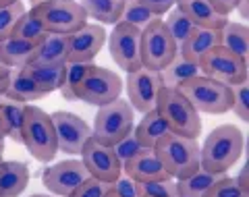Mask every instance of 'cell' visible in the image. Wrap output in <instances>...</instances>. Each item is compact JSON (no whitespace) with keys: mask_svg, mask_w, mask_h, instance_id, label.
I'll return each instance as SVG.
<instances>
[{"mask_svg":"<svg viewBox=\"0 0 249 197\" xmlns=\"http://www.w3.org/2000/svg\"><path fill=\"white\" fill-rule=\"evenodd\" d=\"M243 131L235 125H220L212 129L199 147V166L216 175H227V170L239 162L243 154Z\"/></svg>","mask_w":249,"mask_h":197,"instance_id":"cell-1","label":"cell"},{"mask_svg":"<svg viewBox=\"0 0 249 197\" xmlns=\"http://www.w3.org/2000/svg\"><path fill=\"white\" fill-rule=\"evenodd\" d=\"M154 152L166 175L175 180L189 177L193 170L199 168V143L193 137H183L168 131L154 145Z\"/></svg>","mask_w":249,"mask_h":197,"instance_id":"cell-2","label":"cell"},{"mask_svg":"<svg viewBox=\"0 0 249 197\" xmlns=\"http://www.w3.org/2000/svg\"><path fill=\"white\" fill-rule=\"evenodd\" d=\"M156 112L162 116V121L166 123L170 133H177V135H183V137H193V139L199 137L201 133L199 112L177 88L160 90L158 100H156Z\"/></svg>","mask_w":249,"mask_h":197,"instance_id":"cell-3","label":"cell"},{"mask_svg":"<svg viewBox=\"0 0 249 197\" xmlns=\"http://www.w3.org/2000/svg\"><path fill=\"white\" fill-rule=\"evenodd\" d=\"M23 145L37 162L48 164L58 154L56 133L50 114L34 104L25 106V121H23Z\"/></svg>","mask_w":249,"mask_h":197,"instance_id":"cell-4","label":"cell"},{"mask_svg":"<svg viewBox=\"0 0 249 197\" xmlns=\"http://www.w3.org/2000/svg\"><path fill=\"white\" fill-rule=\"evenodd\" d=\"M183 96L191 102L197 112L204 114H224L231 110L232 91L229 85L216 81L212 77L197 75L177 88Z\"/></svg>","mask_w":249,"mask_h":197,"instance_id":"cell-5","label":"cell"},{"mask_svg":"<svg viewBox=\"0 0 249 197\" xmlns=\"http://www.w3.org/2000/svg\"><path fill=\"white\" fill-rule=\"evenodd\" d=\"M31 13L40 19L48 34L69 36L88 23V15L79 0H46L31 6Z\"/></svg>","mask_w":249,"mask_h":197,"instance_id":"cell-6","label":"cell"},{"mask_svg":"<svg viewBox=\"0 0 249 197\" xmlns=\"http://www.w3.org/2000/svg\"><path fill=\"white\" fill-rule=\"evenodd\" d=\"M133 112L131 104L127 100L116 98L110 104L98 106L96 118H93V129L91 137L98 139L104 145H114L116 141H121L127 133L133 129Z\"/></svg>","mask_w":249,"mask_h":197,"instance_id":"cell-7","label":"cell"},{"mask_svg":"<svg viewBox=\"0 0 249 197\" xmlns=\"http://www.w3.org/2000/svg\"><path fill=\"white\" fill-rule=\"evenodd\" d=\"M178 52V46L170 37L164 21L156 17L142 29V65L154 71H162Z\"/></svg>","mask_w":249,"mask_h":197,"instance_id":"cell-8","label":"cell"},{"mask_svg":"<svg viewBox=\"0 0 249 197\" xmlns=\"http://www.w3.org/2000/svg\"><path fill=\"white\" fill-rule=\"evenodd\" d=\"M106 39H108V50H110V56L116 62V67H121L127 73L143 67L142 65V29L119 21L114 29L106 36Z\"/></svg>","mask_w":249,"mask_h":197,"instance_id":"cell-9","label":"cell"},{"mask_svg":"<svg viewBox=\"0 0 249 197\" xmlns=\"http://www.w3.org/2000/svg\"><path fill=\"white\" fill-rule=\"evenodd\" d=\"M199 71L201 75L212 77L216 81L229 85V88L241 81H247V60L222 48V46H216L199 60Z\"/></svg>","mask_w":249,"mask_h":197,"instance_id":"cell-10","label":"cell"},{"mask_svg":"<svg viewBox=\"0 0 249 197\" xmlns=\"http://www.w3.org/2000/svg\"><path fill=\"white\" fill-rule=\"evenodd\" d=\"M162 85V77L160 71L147 69V67H139L135 71L127 73V81H124V90L129 96V104L135 112H150L156 108V100H158Z\"/></svg>","mask_w":249,"mask_h":197,"instance_id":"cell-11","label":"cell"},{"mask_svg":"<svg viewBox=\"0 0 249 197\" xmlns=\"http://www.w3.org/2000/svg\"><path fill=\"white\" fill-rule=\"evenodd\" d=\"M123 88L124 85L121 77L114 71L104 67H93L88 77L83 79L79 90H77V100H83L93 106H104L114 102L116 98H121Z\"/></svg>","mask_w":249,"mask_h":197,"instance_id":"cell-12","label":"cell"},{"mask_svg":"<svg viewBox=\"0 0 249 197\" xmlns=\"http://www.w3.org/2000/svg\"><path fill=\"white\" fill-rule=\"evenodd\" d=\"M50 118L54 125V133H56L58 152L69 156L81 154L85 141L91 137L89 125L81 116H77L73 112H65V110H56L54 114H50Z\"/></svg>","mask_w":249,"mask_h":197,"instance_id":"cell-13","label":"cell"},{"mask_svg":"<svg viewBox=\"0 0 249 197\" xmlns=\"http://www.w3.org/2000/svg\"><path fill=\"white\" fill-rule=\"evenodd\" d=\"M81 162L85 170L89 172V177L106 180V183H114L123 175V164L114 156L112 147L100 143L93 137L85 141V145L81 149Z\"/></svg>","mask_w":249,"mask_h":197,"instance_id":"cell-14","label":"cell"},{"mask_svg":"<svg viewBox=\"0 0 249 197\" xmlns=\"http://www.w3.org/2000/svg\"><path fill=\"white\" fill-rule=\"evenodd\" d=\"M89 172L85 170L81 160H62L52 166L44 168L42 183L48 189V193L54 197H69L77 187H79Z\"/></svg>","mask_w":249,"mask_h":197,"instance_id":"cell-15","label":"cell"},{"mask_svg":"<svg viewBox=\"0 0 249 197\" xmlns=\"http://www.w3.org/2000/svg\"><path fill=\"white\" fill-rule=\"evenodd\" d=\"M106 29L100 23H85L67 36V62H91L106 44Z\"/></svg>","mask_w":249,"mask_h":197,"instance_id":"cell-16","label":"cell"},{"mask_svg":"<svg viewBox=\"0 0 249 197\" xmlns=\"http://www.w3.org/2000/svg\"><path fill=\"white\" fill-rule=\"evenodd\" d=\"M123 172L135 183H143V180H154V179H168L166 170L162 168L154 149H142L137 156L123 164Z\"/></svg>","mask_w":249,"mask_h":197,"instance_id":"cell-17","label":"cell"},{"mask_svg":"<svg viewBox=\"0 0 249 197\" xmlns=\"http://www.w3.org/2000/svg\"><path fill=\"white\" fill-rule=\"evenodd\" d=\"M177 9L191 19L196 27L208 29H222L229 19L218 13L210 0H177Z\"/></svg>","mask_w":249,"mask_h":197,"instance_id":"cell-18","label":"cell"},{"mask_svg":"<svg viewBox=\"0 0 249 197\" xmlns=\"http://www.w3.org/2000/svg\"><path fill=\"white\" fill-rule=\"evenodd\" d=\"M29 185V168L25 162H0V197H19Z\"/></svg>","mask_w":249,"mask_h":197,"instance_id":"cell-19","label":"cell"},{"mask_svg":"<svg viewBox=\"0 0 249 197\" xmlns=\"http://www.w3.org/2000/svg\"><path fill=\"white\" fill-rule=\"evenodd\" d=\"M216 46H220V29L196 27V31H193L191 37L178 48V52L199 65V60L204 58L210 50H214Z\"/></svg>","mask_w":249,"mask_h":197,"instance_id":"cell-20","label":"cell"},{"mask_svg":"<svg viewBox=\"0 0 249 197\" xmlns=\"http://www.w3.org/2000/svg\"><path fill=\"white\" fill-rule=\"evenodd\" d=\"M23 71L48 96V93L60 90L62 81H65V73H67V62L65 65H37V62H29V65L23 67Z\"/></svg>","mask_w":249,"mask_h":197,"instance_id":"cell-21","label":"cell"},{"mask_svg":"<svg viewBox=\"0 0 249 197\" xmlns=\"http://www.w3.org/2000/svg\"><path fill=\"white\" fill-rule=\"evenodd\" d=\"M197 75H201L199 65L197 62H193V60H189L187 56H183L181 52H177L175 58L160 71L162 85H164V88H178L181 83L189 81V79L197 77Z\"/></svg>","mask_w":249,"mask_h":197,"instance_id":"cell-22","label":"cell"},{"mask_svg":"<svg viewBox=\"0 0 249 197\" xmlns=\"http://www.w3.org/2000/svg\"><path fill=\"white\" fill-rule=\"evenodd\" d=\"M36 46L31 42H23L19 37H6L0 42V60L9 69H23L34 60Z\"/></svg>","mask_w":249,"mask_h":197,"instance_id":"cell-23","label":"cell"},{"mask_svg":"<svg viewBox=\"0 0 249 197\" xmlns=\"http://www.w3.org/2000/svg\"><path fill=\"white\" fill-rule=\"evenodd\" d=\"M37 65H65L67 62V36L46 34V37L36 46L34 60Z\"/></svg>","mask_w":249,"mask_h":197,"instance_id":"cell-24","label":"cell"},{"mask_svg":"<svg viewBox=\"0 0 249 197\" xmlns=\"http://www.w3.org/2000/svg\"><path fill=\"white\" fill-rule=\"evenodd\" d=\"M46 93L37 88L23 69H17V73L11 75V81H9V88L4 91V98L11 100V102H21V104H29V102H36V100H42Z\"/></svg>","mask_w":249,"mask_h":197,"instance_id":"cell-25","label":"cell"},{"mask_svg":"<svg viewBox=\"0 0 249 197\" xmlns=\"http://www.w3.org/2000/svg\"><path fill=\"white\" fill-rule=\"evenodd\" d=\"M133 133L139 139V143H142L145 149H154V145L168 133V127L154 108V110H150V112L143 114V118L137 123V127H133Z\"/></svg>","mask_w":249,"mask_h":197,"instance_id":"cell-26","label":"cell"},{"mask_svg":"<svg viewBox=\"0 0 249 197\" xmlns=\"http://www.w3.org/2000/svg\"><path fill=\"white\" fill-rule=\"evenodd\" d=\"M220 177L222 175H216V172H210L204 166H199L197 170H193L189 177L177 180L178 197H206L210 187H212Z\"/></svg>","mask_w":249,"mask_h":197,"instance_id":"cell-27","label":"cell"},{"mask_svg":"<svg viewBox=\"0 0 249 197\" xmlns=\"http://www.w3.org/2000/svg\"><path fill=\"white\" fill-rule=\"evenodd\" d=\"M88 17L100 25H116L121 21L124 0H79Z\"/></svg>","mask_w":249,"mask_h":197,"instance_id":"cell-28","label":"cell"},{"mask_svg":"<svg viewBox=\"0 0 249 197\" xmlns=\"http://www.w3.org/2000/svg\"><path fill=\"white\" fill-rule=\"evenodd\" d=\"M220 46L247 60V54H249V27L243 25V23L227 21L224 23V27L220 29Z\"/></svg>","mask_w":249,"mask_h":197,"instance_id":"cell-29","label":"cell"},{"mask_svg":"<svg viewBox=\"0 0 249 197\" xmlns=\"http://www.w3.org/2000/svg\"><path fill=\"white\" fill-rule=\"evenodd\" d=\"M96 67L93 62H67V73H65V81L60 85V96L69 100V102H75L77 100V90L79 85L83 83V79L88 77L89 71Z\"/></svg>","mask_w":249,"mask_h":197,"instance_id":"cell-30","label":"cell"},{"mask_svg":"<svg viewBox=\"0 0 249 197\" xmlns=\"http://www.w3.org/2000/svg\"><path fill=\"white\" fill-rule=\"evenodd\" d=\"M162 21H164L170 37L175 39V44L178 46V48H181L187 39L191 37L193 31H196V25L191 23V19L187 17V15H183L177 6H173V9L166 13V19H162Z\"/></svg>","mask_w":249,"mask_h":197,"instance_id":"cell-31","label":"cell"},{"mask_svg":"<svg viewBox=\"0 0 249 197\" xmlns=\"http://www.w3.org/2000/svg\"><path fill=\"white\" fill-rule=\"evenodd\" d=\"M25 106L21 102L4 100L0 102V112H2L6 125H9V137L15 143H23V121H25Z\"/></svg>","mask_w":249,"mask_h":197,"instance_id":"cell-32","label":"cell"},{"mask_svg":"<svg viewBox=\"0 0 249 197\" xmlns=\"http://www.w3.org/2000/svg\"><path fill=\"white\" fill-rule=\"evenodd\" d=\"M46 34H48V31L44 29L40 19L31 11H25V15L19 19V23L13 29V37H19L23 42H31V44H40L46 37Z\"/></svg>","mask_w":249,"mask_h":197,"instance_id":"cell-33","label":"cell"},{"mask_svg":"<svg viewBox=\"0 0 249 197\" xmlns=\"http://www.w3.org/2000/svg\"><path fill=\"white\" fill-rule=\"evenodd\" d=\"M154 19H156V15L150 9H145L139 0H124L123 13H121L123 23H129V25H133L137 29H143L147 23H152Z\"/></svg>","mask_w":249,"mask_h":197,"instance_id":"cell-34","label":"cell"},{"mask_svg":"<svg viewBox=\"0 0 249 197\" xmlns=\"http://www.w3.org/2000/svg\"><path fill=\"white\" fill-rule=\"evenodd\" d=\"M139 197H178L177 180L175 179H154L137 183Z\"/></svg>","mask_w":249,"mask_h":197,"instance_id":"cell-35","label":"cell"},{"mask_svg":"<svg viewBox=\"0 0 249 197\" xmlns=\"http://www.w3.org/2000/svg\"><path fill=\"white\" fill-rule=\"evenodd\" d=\"M23 15H25V4L21 0L6 6H0V42L13 36V29Z\"/></svg>","mask_w":249,"mask_h":197,"instance_id":"cell-36","label":"cell"},{"mask_svg":"<svg viewBox=\"0 0 249 197\" xmlns=\"http://www.w3.org/2000/svg\"><path fill=\"white\" fill-rule=\"evenodd\" d=\"M232 100H231V110L235 112L241 121L249 123V83L241 81L231 88Z\"/></svg>","mask_w":249,"mask_h":197,"instance_id":"cell-37","label":"cell"},{"mask_svg":"<svg viewBox=\"0 0 249 197\" xmlns=\"http://www.w3.org/2000/svg\"><path fill=\"white\" fill-rule=\"evenodd\" d=\"M142 149H145V147L139 143V139L135 137L133 129H131L121 141H116V143L112 145V152H114L116 158H119V162H121V164H124L127 160H131L133 156H137L139 152H142Z\"/></svg>","mask_w":249,"mask_h":197,"instance_id":"cell-38","label":"cell"},{"mask_svg":"<svg viewBox=\"0 0 249 197\" xmlns=\"http://www.w3.org/2000/svg\"><path fill=\"white\" fill-rule=\"evenodd\" d=\"M206 197H249V193L241 191L232 177L222 175L212 187H210V191L206 193Z\"/></svg>","mask_w":249,"mask_h":197,"instance_id":"cell-39","label":"cell"},{"mask_svg":"<svg viewBox=\"0 0 249 197\" xmlns=\"http://www.w3.org/2000/svg\"><path fill=\"white\" fill-rule=\"evenodd\" d=\"M110 185L112 183H106V180L88 177L69 197H104L108 191H110Z\"/></svg>","mask_w":249,"mask_h":197,"instance_id":"cell-40","label":"cell"},{"mask_svg":"<svg viewBox=\"0 0 249 197\" xmlns=\"http://www.w3.org/2000/svg\"><path fill=\"white\" fill-rule=\"evenodd\" d=\"M110 189H112V193H114L116 197H139V193H137V183H135L133 179H129L127 175H121V177L110 185Z\"/></svg>","mask_w":249,"mask_h":197,"instance_id":"cell-41","label":"cell"},{"mask_svg":"<svg viewBox=\"0 0 249 197\" xmlns=\"http://www.w3.org/2000/svg\"><path fill=\"white\" fill-rule=\"evenodd\" d=\"M145 9H150L156 17H162V15H166L173 6L177 4V0H139Z\"/></svg>","mask_w":249,"mask_h":197,"instance_id":"cell-42","label":"cell"},{"mask_svg":"<svg viewBox=\"0 0 249 197\" xmlns=\"http://www.w3.org/2000/svg\"><path fill=\"white\" fill-rule=\"evenodd\" d=\"M210 2H212V6H214V9L220 13V15L229 17V15L235 11V6H237L239 0H210Z\"/></svg>","mask_w":249,"mask_h":197,"instance_id":"cell-43","label":"cell"},{"mask_svg":"<svg viewBox=\"0 0 249 197\" xmlns=\"http://www.w3.org/2000/svg\"><path fill=\"white\" fill-rule=\"evenodd\" d=\"M232 179H235V183L239 185L241 191L249 193V172H247V164H245V166H241L239 172H237V177H232Z\"/></svg>","mask_w":249,"mask_h":197,"instance_id":"cell-44","label":"cell"},{"mask_svg":"<svg viewBox=\"0 0 249 197\" xmlns=\"http://www.w3.org/2000/svg\"><path fill=\"white\" fill-rule=\"evenodd\" d=\"M235 11L241 15V19H249V0H239Z\"/></svg>","mask_w":249,"mask_h":197,"instance_id":"cell-45","label":"cell"},{"mask_svg":"<svg viewBox=\"0 0 249 197\" xmlns=\"http://www.w3.org/2000/svg\"><path fill=\"white\" fill-rule=\"evenodd\" d=\"M4 137H9V125H6L2 112H0V141H4Z\"/></svg>","mask_w":249,"mask_h":197,"instance_id":"cell-46","label":"cell"},{"mask_svg":"<svg viewBox=\"0 0 249 197\" xmlns=\"http://www.w3.org/2000/svg\"><path fill=\"white\" fill-rule=\"evenodd\" d=\"M9 81H11V75H6V77H0V98L4 96L6 88H9Z\"/></svg>","mask_w":249,"mask_h":197,"instance_id":"cell-47","label":"cell"},{"mask_svg":"<svg viewBox=\"0 0 249 197\" xmlns=\"http://www.w3.org/2000/svg\"><path fill=\"white\" fill-rule=\"evenodd\" d=\"M6 75H11V69L6 67L2 60H0V77H6Z\"/></svg>","mask_w":249,"mask_h":197,"instance_id":"cell-48","label":"cell"},{"mask_svg":"<svg viewBox=\"0 0 249 197\" xmlns=\"http://www.w3.org/2000/svg\"><path fill=\"white\" fill-rule=\"evenodd\" d=\"M13 2H17V0H0V6H6V4H13Z\"/></svg>","mask_w":249,"mask_h":197,"instance_id":"cell-49","label":"cell"},{"mask_svg":"<svg viewBox=\"0 0 249 197\" xmlns=\"http://www.w3.org/2000/svg\"><path fill=\"white\" fill-rule=\"evenodd\" d=\"M29 197H54V195H46V193H34V195H29Z\"/></svg>","mask_w":249,"mask_h":197,"instance_id":"cell-50","label":"cell"},{"mask_svg":"<svg viewBox=\"0 0 249 197\" xmlns=\"http://www.w3.org/2000/svg\"><path fill=\"white\" fill-rule=\"evenodd\" d=\"M31 6H36V4H40V2H46V0H29Z\"/></svg>","mask_w":249,"mask_h":197,"instance_id":"cell-51","label":"cell"},{"mask_svg":"<svg viewBox=\"0 0 249 197\" xmlns=\"http://www.w3.org/2000/svg\"><path fill=\"white\" fill-rule=\"evenodd\" d=\"M104 197H116V195H114V193H112V189H110V191H108V193H106V195H104Z\"/></svg>","mask_w":249,"mask_h":197,"instance_id":"cell-52","label":"cell"},{"mask_svg":"<svg viewBox=\"0 0 249 197\" xmlns=\"http://www.w3.org/2000/svg\"><path fill=\"white\" fill-rule=\"evenodd\" d=\"M4 152V141H0V154Z\"/></svg>","mask_w":249,"mask_h":197,"instance_id":"cell-53","label":"cell"},{"mask_svg":"<svg viewBox=\"0 0 249 197\" xmlns=\"http://www.w3.org/2000/svg\"><path fill=\"white\" fill-rule=\"evenodd\" d=\"M0 162H2V154H0Z\"/></svg>","mask_w":249,"mask_h":197,"instance_id":"cell-54","label":"cell"}]
</instances>
